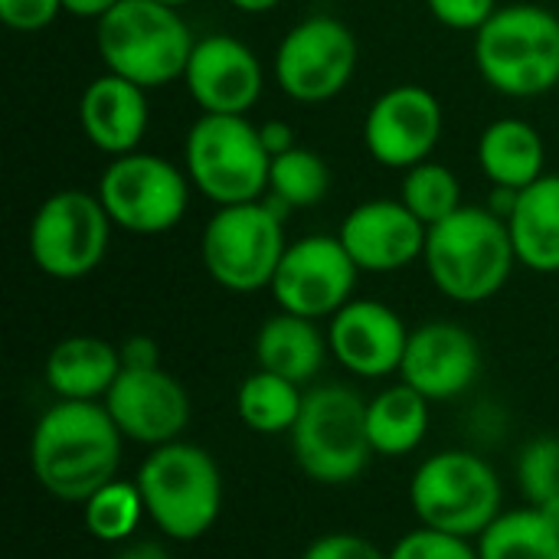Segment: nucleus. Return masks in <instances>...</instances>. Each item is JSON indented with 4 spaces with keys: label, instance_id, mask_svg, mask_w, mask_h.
<instances>
[{
    "label": "nucleus",
    "instance_id": "4be33fe9",
    "mask_svg": "<svg viewBox=\"0 0 559 559\" xmlns=\"http://www.w3.org/2000/svg\"><path fill=\"white\" fill-rule=\"evenodd\" d=\"M121 373V354L102 337L75 334L59 341L43 367L46 386L59 400H105Z\"/></svg>",
    "mask_w": 559,
    "mask_h": 559
},
{
    "label": "nucleus",
    "instance_id": "f3484780",
    "mask_svg": "<svg viewBox=\"0 0 559 559\" xmlns=\"http://www.w3.org/2000/svg\"><path fill=\"white\" fill-rule=\"evenodd\" d=\"M426 236L429 226L403 200L390 197L357 203L337 233L357 269L370 275L403 272L419 262L426 252Z\"/></svg>",
    "mask_w": 559,
    "mask_h": 559
},
{
    "label": "nucleus",
    "instance_id": "72a5a7b5",
    "mask_svg": "<svg viewBox=\"0 0 559 559\" xmlns=\"http://www.w3.org/2000/svg\"><path fill=\"white\" fill-rule=\"evenodd\" d=\"M59 13H66L62 0H0V20L13 33H43Z\"/></svg>",
    "mask_w": 559,
    "mask_h": 559
},
{
    "label": "nucleus",
    "instance_id": "9d476101",
    "mask_svg": "<svg viewBox=\"0 0 559 559\" xmlns=\"http://www.w3.org/2000/svg\"><path fill=\"white\" fill-rule=\"evenodd\" d=\"M95 193L118 229L160 236L187 216L193 183L180 164L160 154L131 151L105 164Z\"/></svg>",
    "mask_w": 559,
    "mask_h": 559
},
{
    "label": "nucleus",
    "instance_id": "f257e3e1",
    "mask_svg": "<svg viewBox=\"0 0 559 559\" xmlns=\"http://www.w3.org/2000/svg\"><path fill=\"white\" fill-rule=\"evenodd\" d=\"M121 429L98 400H59L33 429V475L66 504H85L115 481L121 465Z\"/></svg>",
    "mask_w": 559,
    "mask_h": 559
},
{
    "label": "nucleus",
    "instance_id": "393cba45",
    "mask_svg": "<svg viewBox=\"0 0 559 559\" xmlns=\"http://www.w3.org/2000/svg\"><path fill=\"white\" fill-rule=\"evenodd\" d=\"M429 429V400L409 383L386 386L367 403V432L377 455H409Z\"/></svg>",
    "mask_w": 559,
    "mask_h": 559
},
{
    "label": "nucleus",
    "instance_id": "4c0bfd02",
    "mask_svg": "<svg viewBox=\"0 0 559 559\" xmlns=\"http://www.w3.org/2000/svg\"><path fill=\"white\" fill-rule=\"evenodd\" d=\"M121 0H62V7H66V13L69 16H79V20H102L108 10H115Z\"/></svg>",
    "mask_w": 559,
    "mask_h": 559
},
{
    "label": "nucleus",
    "instance_id": "aec40b11",
    "mask_svg": "<svg viewBox=\"0 0 559 559\" xmlns=\"http://www.w3.org/2000/svg\"><path fill=\"white\" fill-rule=\"evenodd\" d=\"M151 124L147 88L105 72L92 79L79 95V128L88 144L108 157L141 151V141Z\"/></svg>",
    "mask_w": 559,
    "mask_h": 559
},
{
    "label": "nucleus",
    "instance_id": "423d86ee",
    "mask_svg": "<svg viewBox=\"0 0 559 559\" xmlns=\"http://www.w3.org/2000/svg\"><path fill=\"white\" fill-rule=\"evenodd\" d=\"M183 170L200 197L236 206L269 193L272 154L249 115H200L183 138Z\"/></svg>",
    "mask_w": 559,
    "mask_h": 559
},
{
    "label": "nucleus",
    "instance_id": "cd10ccee",
    "mask_svg": "<svg viewBox=\"0 0 559 559\" xmlns=\"http://www.w3.org/2000/svg\"><path fill=\"white\" fill-rule=\"evenodd\" d=\"M328 190H331V167L318 151L295 144L292 151L272 157L265 197L272 203H278L285 213L308 210V206L321 203L328 197Z\"/></svg>",
    "mask_w": 559,
    "mask_h": 559
},
{
    "label": "nucleus",
    "instance_id": "c85d7f7f",
    "mask_svg": "<svg viewBox=\"0 0 559 559\" xmlns=\"http://www.w3.org/2000/svg\"><path fill=\"white\" fill-rule=\"evenodd\" d=\"M400 200L426 223L436 226L442 219H449L455 210H462V180L455 177L452 167L439 164V160H423L409 170H403V187H400Z\"/></svg>",
    "mask_w": 559,
    "mask_h": 559
},
{
    "label": "nucleus",
    "instance_id": "0eeeda50",
    "mask_svg": "<svg viewBox=\"0 0 559 559\" xmlns=\"http://www.w3.org/2000/svg\"><path fill=\"white\" fill-rule=\"evenodd\" d=\"M285 219L288 213L269 197L216 206L200 236V259L210 278L236 295L269 288L288 249Z\"/></svg>",
    "mask_w": 559,
    "mask_h": 559
},
{
    "label": "nucleus",
    "instance_id": "58836bf2",
    "mask_svg": "<svg viewBox=\"0 0 559 559\" xmlns=\"http://www.w3.org/2000/svg\"><path fill=\"white\" fill-rule=\"evenodd\" d=\"M115 559H170L167 550L160 544H151V540H138V544H128Z\"/></svg>",
    "mask_w": 559,
    "mask_h": 559
},
{
    "label": "nucleus",
    "instance_id": "6ab92c4d",
    "mask_svg": "<svg viewBox=\"0 0 559 559\" xmlns=\"http://www.w3.org/2000/svg\"><path fill=\"white\" fill-rule=\"evenodd\" d=\"M481 373V347L475 334L455 321H429L409 331L400 377L432 400H455Z\"/></svg>",
    "mask_w": 559,
    "mask_h": 559
},
{
    "label": "nucleus",
    "instance_id": "bb28decb",
    "mask_svg": "<svg viewBox=\"0 0 559 559\" xmlns=\"http://www.w3.org/2000/svg\"><path fill=\"white\" fill-rule=\"evenodd\" d=\"M481 559H559V531L537 511H501V518L478 537Z\"/></svg>",
    "mask_w": 559,
    "mask_h": 559
},
{
    "label": "nucleus",
    "instance_id": "7c9ffc66",
    "mask_svg": "<svg viewBox=\"0 0 559 559\" xmlns=\"http://www.w3.org/2000/svg\"><path fill=\"white\" fill-rule=\"evenodd\" d=\"M518 485L527 495L531 508H540L544 501L559 495V439L544 436L521 449L518 459Z\"/></svg>",
    "mask_w": 559,
    "mask_h": 559
},
{
    "label": "nucleus",
    "instance_id": "e433bc0d",
    "mask_svg": "<svg viewBox=\"0 0 559 559\" xmlns=\"http://www.w3.org/2000/svg\"><path fill=\"white\" fill-rule=\"evenodd\" d=\"M259 134H262V144H265V151H269L272 157H278V154H285V151H292V147L298 144L292 124H288V121H278V118L262 121V124H259Z\"/></svg>",
    "mask_w": 559,
    "mask_h": 559
},
{
    "label": "nucleus",
    "instance_id": "473e14b6",
    "mask_svg": "<svg viewBox=\"0 0 559 559\" xmlns=\"http://www.w3.org/2000/svg\"><path fill=\"white\" fill-rule=\"evenodd\" d=\"M429 13L455 33H478L495 13H498V0H426Z\"/></svg>",
    "mask_w": 559,
    "mask_h": 559
},
{
    "label": "nucleus",
    "instance_id": "a878e982",
    "mask_svg": "<svg viewBox=\"0 0 559 559\" xmlns=\"http://www.w3.org/2000/svg\"><path fill=\"white\" fill-rule=\"evenodd\" d=\"M305 406V393L298 383L269 373V370H255L242 380L239 393H236V409L239 419L259 432V436H282L292 432L298 416Z\"/></svg>",
    "mask_w": 559,
    "mask_h": 559
},
{
    "label": "nucleus",
    "instance_id": "1a4fd4ad",
    "mask_svg": "<svg viewBox=\"0 0 559 559\" xmlns=\"http://www.w3.org/2000/svg\"><path fill=\"white\" fill-rule=\"evenodd\" d=\"M292 445L301 472L311 481H354L373 455L367 432V403L350 386H314L311 393H305L301 416L292 429Z\"/></svg>",
    "mask_w": 559,
    "mask_h": 559
},
{
    "label": "nucleus",
    "instance_id": "7ed1b4c3",
    "mask_svg": "<svg viewBox=\"0 0 559 559\" xmlns=\"http://www.w3.org/2000/svg\"><path fill=\"white\" fill-rule=\"evenodd\" d=\"M95 46L105 72L131 79L141 88L180 82L197 46L180 7L157 0H121L95 23Z\"/></svg>",
    "mask_w": 559,
    "mask_h": 559
},
{
    "label": "nucleus",
    "instance_id": "9b49d317",
    "mask_svg": "<svg viewBox=\"0 0 559 559\" xmlns=\"http://www.w3.org/2000/svg\"><path fill=\"white\" fill-rule=\"evenodd\" d=\"M111 229L115 223L105 213L98 193L56 190L36 206L29 219V259L43 275L56 282L85 278L105 262Z\"/></svg>",
    "mask_w": 559,
    "mask_h": 559
},
{
    "label": "nucleus",
    "instance_id": "ea45409f",
    "mask_svg": "<svg viewBox=\"0 0 559 559\" xmlns=\"http://www.w3.org/2000/svg\"><path fill=\"white\" fill-rule=\"evenodd\" d=\"M233 10H239V13H249V16H255V13H272L275 7H282V0H226Z\"/></svg>",
    "mask_w": 559,
    "mask_h": 559
},
{
    "label": "nucleus",
    "instance_id": "39448f33",
    "mask_svg": "<svg viewBox=\"0 0 559 559\" xmlns=\"http://www.w3.org/2000/svg\"><path fill=\"white\" fill-rule=\"evenodd\" d=\"M138 488L154 527L180 544L200 540L223 511V475L213 455L190 442L157 445L138 468Z\"/></svg>",
    "mask_w": 559,
    "mask_h": 559
},
{
    "label": "nucleus",
    "instance_id": "6e6552de",
    "mask_svg": "<svg viewBox=\"0 0 559 559\" xmlns=\"http://www.w3.org/2000/svg\"><path fill=\"white\" fill-rule=\"evenodd\" d=\"M501 481L475 452H439L426 459L409 485V504L423 527L452 537H481L501 518Z\"/></svg>",
    "mask_w": 559,
    "mask_h": 559
},
{
    "label": "nucleus",
    "instance_id": "5701e85b",
    "mask_svg": "<svg viewBox=\"0 0 559 559\" xmlns=\"http://www.w3.org/2000/svg\"><path fill=\"white\" fill-rule=\"evenodd\" d=\"M518 262L540 275L559 272V174H544L518 193L508 216Z\"/></svg>",
    "mask_w": 559,
    "mask_h": 559
},
{
    "label": "nucleus",
    "instance_id": "c9c22d12",
    "mask_svg": "<svg viewBox=\"0 0 559 559\" xmlns=\"http://www.w3.org/2000/svg\"><path fill=\"white\" fill-rule=\"evenodd\" d=\"M118 354H121V367H124V370H151V367H160V347H157V341L147 337V334L128 337V341L118 347Z\"/></svg>",
    "mask_w": 559,
    "mask_h": 559
},
{
    "label": "nucleus",
    "instance_id": "412c9836",
    "mask_svg": "<svg viewBox=\"0 0 559 559\" xmlns=\"http://www.w3.org/2000/svg\"><path fill=\"white\" fill-rule=\"evenodd\" d=\"M478 167L491 187L524 190L547 174L544 134L524 118H495L478 138Z\"/></svg>",
    "mask_w": 559,
    "mask_h": 559
},
{
    "label": "nucleus",
    "instance_id": "b1692460",
    "mask_svg": "<svg viewBox=\"0 0 559 559\" xmlns=\"http://www.w3.org/2000/svg\"><path fill=\"white\" fill-rule=\"evenodd\" d=\"M331 354L328 334H321L318 321L278 311L269 321H262L255 334V360L259 370L278 373L298 386L314 380L324 367V357Z\"/></svg>",
    "mask_w": 559,
    "mask_h": 559
},
{
    "label": "nucleus",
    "instance_id": "20e7f679",
    "mask_svg": "<svg viewBox=\"0 0 559 559\" xmlns=\"http://www.w3.org/2000/svg\"><path fill=\"white\" fill-rule=\"evenodd\" d=\"M475 66L498 95H547L559 85V16L540 3L498 7L475 33Z\"/></svg>",
    "mask_w": 559,
    "mask_h": 559
},
{
    "label": "nucleus",
    "instance_id": "2f4dec72",
    "mask_svg": "<svg viewBox=\"0 0 559 559\" xmlns=\"http://www.w3.org/2000/svg\"><path fill=\"white\" fill-rule=\"evenodd\" d=\"M390 559H481L478 547H472V540L465 537H452L432 527H419L413 534H406Z\"/></svg>",
    "mask_w": 559,
    "mask_h": 559
},
{
    "label": "nucleus",
    "instance_id": "a19ab883",
    "mask_svg": "<svg viewBox=\"0 0 559 559\" xmlns=\"http://www.w3.org/2000/svg\"><path fill=\"white\" fill-rule=\"evenodd\" d=\"M537 511H540V514H544V518H547V521H550V524L559 531V495L557 498H550V501H544Z\"/></svg>",
    "mask_w": 559,
    "mask_h": 559
},
{
    "label": "nucleus",
    "instance_id": "f704fd0d",
    "mask_svg": "<svg viewBox=\"0 0 559 559\" xmlns=\"http://www.w3.org/2000/svg\"><path fill=\"white\" fill-rule=\"evenodd\" d=\"M301 559H390L380 554V547H373L367 537L360 534H324L318 537Z\"/></svg>",
    "mask_w": 559,
    "mask_h": 559
},
{
    "label": "nucleus",
    "instance_id": "dca6fc26",
    "mask_svg": "<svg viewBox=\"0 0 559 559\" xmlns=\"http://www.w3.org/2000/svg\"><path fill=\"white\" fill-rule=\"evenodd\" d=\"M105 409L124 439L141 445H170L190 423V396L164 367L124 370L105 396Z\"/></svg>",
    "mask_w": 559,
    "mask_h": 559
},
{
    "label": "nucleus",
    "instance_id": "4468645a",
    "mask_svg": "<svg viewBox=\"0 0 559 559\" xmlns=\"http://www.w3.org/2000/svg\"><path fill=\"white\" fill-rule=\"evenodd\" d=\"M445 134V108L426 85L403 82L373 98L364 118L367 154L390 170H409L432 157Z\"/></svg>",
    "mask_w": 559,
    "mask_h": 559
},
{
    "label": "nucleus",
    "instance_id": "ddd939ff",
    "mask_svg": "<svg viewBox=\"0 0 559 559\" xmlns=\"http://www.w3.org/2000/svg\"><path fill=\"white\" fill-rule=\"evenodd\" d=\"M357 275L360 269L337 236H305L288 242L269 288L282 311L321 321L354 301Z\"/></svg>",
    "mask_w": 559,
    "mask_h": 559
},
{
    "label": "nucleus",
    "instance_id": "c756f323",
    "mask_svg": "<svg viewBox=\"0 0 559 559\" xmlns=\"http://www.w3.org/2000/svg\"><path fill=\"white\" fill-rule=\"evenodd\" d=\"M147 518L138 481H108L85 501V531L102 544H124Z\"/></svg>",
    "mask_w": 559,
    "mask_h": 559
},
{
    "label": "nucleus",
    "instance_id": "a211bd4d",
    "mask_svg": "<svg viewBox=\"0 0 559 559\" xmlns=\"http://www.w3.org/2000/svg\"><path fill=\"white\" fill-rule=\"evenodd\" d=\"M328 344L334 360L347 373L380 380L400 373L409 331L390 305L373 298H354L331 318Z\"/></svg>",
    "mask_w": 559,
    "mask_h": 559
},
{
    "label": "nucleus",
    "instance_id": "2eb2a0df",
    "mask_svg": "<svg viewBox=\"0 0 559 559\" xmlns=\"http://www.w3.org/2000/svg\"><path fill=\"white\" fill-rule=\"evenodd\" d=\"M183 85L200 115H249L262 98L265 72L249 43L229 33H210L197 39Z\"/></svg>",
    "mask_w": 559,
    "mask_h": 559
},
{
    "label": "nucleus",
    "instance_id": "f03ea898",
    "mask_svg": "<svg viewBox=\"0 0 559 559\" xmlns=\"http://www.w3.org/2000/svg\"><path fill=\"white\" fill-rule=\"evenodd\" d=\"M423 262L449 301L481 305L508 285L518 252L504 216L491 206L465 203L449 219L429 226Z\"/></svg>",
    "mask_w": 559,
    "mask_h": 559
},
{
    "label": "nucleus",
    "instance_id": "79ce46f5",
    "mask_svg": "<svg viewBox=\"0 0 559 559\" xmlns=\"http://www.w3.org/2000/svg\"><path fill=\"white\" fill-rule=\"evenodd\" d=\"M157 3H167V7H187V3H193V0H157Z\"/></svg>",
    "mask_w": 559,
    "mask_h": 559
},
{
    "label": "nucleus",
    "instance_id": "f8f14e48",
    "mask_svg": "<svg viewBox=\"0 0 559 559\" xmlns=\"http://www.w3.org/2000/svg\"><path fill=\"white\" fill-rule=\"evenodd\" d=\"M357 56V36L344 20L311 13L282 36L272 59V79L292 102L324 105L350 85Z\"/></svg>",
    "mask_w": 559,
    "mask_h": 559
}]
</instances>
